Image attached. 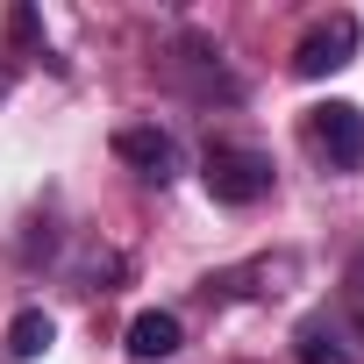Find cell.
I'll list each match as a JSON object with an SVG mask.
<instances>
[{"label": "cell", "mask_w": 364, "mask_h": 364, "mask_svg": "<svg viewBox=\"0 0 364 364\" xmlns=\"http://www.w3.org/2000/svg\"><path fill=\"white\" fill-rule=\"evenodd\" d=\"M272 157L257 150V143H208V157H200V186L222 200V208H257L264 193H272Z\"/></svg>", "instance_id": "1"}, {"label": "cell", "mask_w": 364, "mask_h": 364, "mask_svg": "<svg viewBox=\"0 0 364 364\" xmlns=\"http://www.w3.org/2000/svg\"><path fill=\"white\" fill-rule=\"evenodd\" d=\"M307 150L328 171H364V107L357 100H321L307 107Z\"/></svg>", "instance_id": "2"}, {"label": "cell", "mask_w": 364, "mask_h": 364, "mask_svg": "<svg viewBox=\"0 0 364 364\" xmlns=\"http://www.w3.org/2000/svg\"><path fill=\"white\" fill-rule=\"evenodd\" d=\"M357 43H364V22H357V15L314 22V29L293 43V79H328V72H343V65L357 58Z\"/></svg>", "instance_id": "3"}, {"label": "cell", "mask_w": 364, "mask_h": 364, "mask_svg": "<svg viewBox=\"0 0 364 364\" xmlns=\"http://www.w3.org/2000/svg\"><path fill=\"white\" fill-rule=\"evenodd\" d=\"M114 157H122L136 178H150V186H171V178H178V136L157 129V122H129V129H114Z\"/></svg>", "instance_id": "4"}, {"label": "cell", "mask_w": 364, "mask_h": 364, "mask_svg": "<svg viewBox=\"0 0 364 364\" xmlns=\"http://www.w3.org/2000/svg\"><path fill=\"white\" fill-rule=\"evenodd\" d=\"M178 343H186V328H178L171 307H143L129 321V357L136 364H164V357H178Z\"/></svg>", "instance_id": "5"}, {"label": "cell", "mask_w": 364, "mask_h": 364, "mask_svg": "<svg viewBox=\"0 0 364 364\" xmlns=\"http://www.w3.org/2000/svg\"><path fill=\"white\" fill-rule=\"evenodd\" d=\"M293 357H300V364H357L350 343H343V328H336L328 314H314V321L293 328Z\"/></svg>", "instance_id": "6"}, {"label": "cell", "mask_w": 364, "mask_h": 364, "mask_svg": "<svg viewBox=\"0 0 364 364\" xmlns=\"http://www.w3.org/2000/svg\"><path fill=\"white\" fill-rule=\"evenodd\" d=\"M50 343H58V321H50L43 307H22V314L8 321V357H15V364H36Z\"/></svg>", "instance_id": "7"}, {"label": "cell", "mask_w": 364, "mask_h": 364, "mask_svg": "<svg viewBox=\"0 0 364 364\" xmlns=\"http://www.w3.org/2000/svg\"><path fill=\"white\" fill-rule=\"evenodd\" d=\"M350 307H357V321H364V250H357V264H350Z\"/></svg>", "instance_id": "8"}]
</instances>
